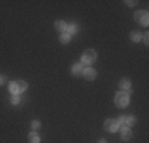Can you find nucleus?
I'll return each instance as SVG.
<instances>
[{
	"label": "nucleus",
	"instance_id": "obj_1",
	"mask_svg": "<svg viewBox=\"0 0 149 143\" xmlns=\"http://www.w3.org/2000/svg\"><path fill=\"white\" fill-rule=\"evenodd\" d=\"M27 88H29V84L24 80H16V81H13L10 84V91L13 92V95L16 94V95H19L21 92H26L27 91Z\"/></svg>",
	"mask_w": 149,
	"mask_h": 143
},
{
	"label": "nucleus",
	"instance_id": "obj_2",
	"mask_svg": "<svg viewBox=\"0 0 149 143\" xmlns=\"http://www.w3.org/2000/svg\"><path fill=\"white\" fill-rule=\"evenodd\" d=\"M114 103L119 107V108H126V107L130 103L129 92H117V94L114 95Z\"/></svg>",
	"mask_w": 149,
	"mask_h": 143
},
{
	"label": "nucleus",
	"instance_id": "obj_3",
	"mask_svg": "<svg viewBox=\"0 0 149 143\" xmlns=\"http://www.w3.org/2000/svg\"><path fill=\"white\" fill-rule=\"evenodd\" d=\"M81 61H83V64H86V65L94 64V62L97 61V53H95L94 49H86L81 56Z\"/></svg>",
	"mask_w": 149,
	"mask_h": 143
},
{
	"label": "nucleus",
	"instance_id": "obj_4",
	"mask_svg": "<svg viewBox=\"0 0 149 143\" xmlns=\"http://www.w3.org/2000/svg\"><path fill=\"white\" fill-rule=\"evenodd\" d=\"M117 121V124L119 126H127V127H130L132 124H135V118H133L132 115H122V116H119V119H116Z\"/></svg>",
	"mask_w": 149,
	"mask_h": 143
},
{
	"label": "nucleus",
	"instance_id": "obj_5",
	"mask_svg": "<svg viewBox=\"0 0 149 143\" xmlns=\"http://www.w3.org/2000/svg\"><path fill=\"white\" fill-rule=\"evenodd\" d=\"M135 21H136V22H140L141 26H148V22H149L148 11H146V10L136 11V13H135Z\"/></svg>",
	"mask_w": 149,
	"mask_h": 143
},
{
	"label": "nucleus",
	"instance_id": "obj_6",
	"mask_svg": "<svg viewBox=\"0 0 149 143\" xmlns=\"http://www.w3.org/2000/svg\"><path fill=\"white\" fill-rule=\"evenodd\" d=\"M103 127H105L106 132H116V130L119 129V124H117L116 119H108V121H105Z\"/></svg>",
	"mask_w": 149,
	"mask_h": 143
},
{
	"label": "nucleus",
	"instance_id": "obj_7",
	"mask_svg": "<svg viewBox=\"0 0 149 143\" xmlns=\"http://www.w3.org/2000/svg\"><path fill=\"white\" fill-rule=\"evenodd\" d=\"M83 75H84L86 80L92 81V80H95V76H97V72H95L92 67H86V68H83Z\"/></svg>",
	"mask_w": 149,
	"mask_h": 143
},
{
	"label": "nucleus",
	"instance_id": "obj_8",
	"mask_svg": "<svg viewBox=\"0 0 149 143\" xmlns=\"http://www.w3.org/2000/svg\"><path fill=\"white\" fill-rule=\"evenodd\" d=\"M121 137H122V140H130L132 138V130H130V127L121 126Z\"/></svg>",
	"mask_w": 149,
	"mask_h": 143
},
{
	"label": "nucleus",
	"instance_id": "obj_9",
	"mask_svg": "<svg viewBox=\"0 0 149 143\" xmlns=\"http://www.w3.org/2000/svg\"><path fill=\"white\" fill-rule=\"evenodd\" d=\"M119 86H121V89H127V91H129L130 86H132V83H130L129 78H122L121 81H119Z\"/></svg>",
	"mask_w": 149,
	"mask_h": 143
},
{
	"label": "nucleus",
	"instance_id": "obj_10",
	"mask_svg": "<svg viewBox=\"0 0 149 143\" xmlns=\"http://www.w3.org/2000/svg\"><path fill=\"white\" fill-rule=\"evenodd\" d=\"M54 27L57 29L59 32H62V34H64V32L67 30V24H65L64 21H56V24H54Z\"/></svg>",
	"mask_w": 149,
	"mask_h": 143
},
{
	"label": "nucleus",
	"instance_id": "obj_11",
	"mask_svg": "<svg viewBox=\"0 0 149 143\" xmlns=\"http://www.w3.org/2000/svg\"><path fill=\"white\" fill-rule=\"evenodd\" d=\"M27 138H29V143H40V135L37 132H30Z\"/></svg>",
	"mask_w": 149,
	"mask_h": 143
},
{
	"label": "nucleus",
	"instance_id": "obj_12",
	"mask_svg": "<svg viewBox=\"0 0 149 143\" xmlns=\"http://www.w3.org/2000/svg\"><path fill=\"white\" fill-rule=\"evenodd\" d=\"M67 32L68 35H71V34H76V32H78V26H76V24H70V26H67Z\"/></svg>",
	"mask_w": 149,
	"mask_h": 143
},
{
	"label": "nucleus",
	"instance_id": "obj_13",
	"mask_svg": "<svg viewBox=\"0 0 149 143\" xmlns=\"http://www.w3.org/2000/svg\"><path fill=\"white\" fill-rule=\"evenodd\" d=\"M83 72V65L81 64H73V67H71V73L73 75H78V73H81Z\"/></svg>",
	"mask_w": 149,
	"mask_h": 143
},
{
	"label": "nucleus",
	"instance_id": "obj_14",
	"mask_svg": "<svg viewBox=\"0 0 149 143\" xmlns=\"http://www.w3.org/2000/svg\"><path fill=\"white\" fill-rule=\"evenodd\" d=\"M130 38H132V41L138 43V41L141 40V34H140V32H132V34H130Z\"/></svg>",
	"mask_w": 149,
	"mask_h": 143
},
{
	"label": "nucleus",
	"instance_id": "obj_15",
	"mask_svg": "<svg viewBox=\"0 0 149 143\" xmlns=\"http://www.w3.org/2000/svg\"><path fill=\"white\" fill-rule=\"evenodd\" d=\"M60 41H62L64 45H65V43H68V41H70V35H68L67 32H64V34L60 35Z\"/></svg>",
	"mask_w": 149,
	"mask_h": 143
},
{
	"label": "nucleus",
	"instance_id": "obj_16",
	"mask_svg": "<svg viewBox=\"0 0 149 143\" xmlns=\"http://www.w3.org/2000/svg\"><path fill=\"white\" fill-rule=\"evenodd\" d=\"M21 102V99H19V95H16L14 94L13 97H11V103H13V105H17V103Z\"/></svg>",
	"mask_w": 149,
	"mask_h": 143
},
{
	"label": "nucleus",
	"instance_id": "obj_17",
	"mask_svg": "<svg viewBox=\"0 0 149 143\" xmlns=\"http://www.w3.org/2000/svg\"><path fill=\"white\" fill-rule=\"evenodd\" d=\"M40 126H41V124H40V121H32V129H34V130L40 129Z\"/></svg>",
	"mask_w": 149,
	"mask_h": 143
},
{
	"label": "nucleus",
	"instance_id": "obj_18",
	"mask_svg": "<svg viewBox=\"0 0 149 143\" xmlns=\"http://www.w3.org/2000/svg\"><path fill=\"white\" fill-rule=\"evenodd\" d=\"M141 38H143V40H144V43H148V40H149V35H148V34H144V35H143Z\"/></svg>",
	"mask_w": 149,
	"mask_h": 143
},
{
	"label": "nucleus",
	"instance_id": "obj_19",
	"mask_svg": "<svg viewBox=\"0 0 149 143\" xmlns=\"http://www.w3.org/2000/svg\"><path fill=\"white\" fill-rule=\"evenodd\" d=\"M126 3H127V5H129V7H133V5H135V3H136V2H133V0H130V2H126Z\"/></svg>",
	"mask_w": 149,
	"mask_h": 143
},
{
	"label": "nucleus",
	"instance_id": "obj_20",
	"mask_svg": "<svg viewBox=\"0 0 149 143\" xmlns=\"http://www.w3.org/2000/svg\"><path fill=\"white\" fill-rule=\"evenodd\" d=\"M3 83H5V76L0 75V84H3Z\"/></svg>",
	"mask_w": 149,
	"mask_h": 143
},
{
	"label": "nucleus",
	"instance_id": "obj_21",
	"mask_svg": "<svg viewBox=\"0 0 149 143\" xmlns=\"http://www.w3.org/2000/svg\"><path fill=\"white\" fill-rule=\"evenodd\" d=\"M98 143H106V140H98Z\"/></svg>",
	"mask_w": 149,
	"mask_h": 143
}]
</instances>
